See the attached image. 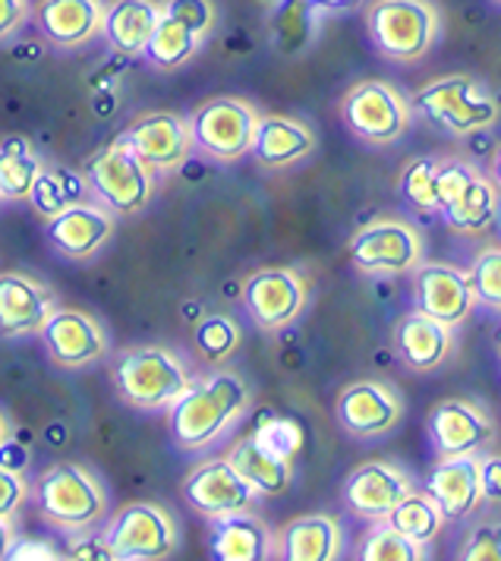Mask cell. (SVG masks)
<instances>
[{"label":"cell","instance_id":"cell-19","mask_svg":"<svg viewBox=\"0 0 501 561\" xmlns=\"http://www.w3.org/2000/svg\"><path fill=\"white\" fill-rule=\"evenodd\" d=\"M114 218L101 203H76L45 221L48 243L67 259H89L111 240Z\"/></svg>","mask_w":501,"mask_h":561},{"label":"cell","instance_id":"cell-46","mask_svg":"<svg viewBox=\"0 0 501 561\" xmlns=\"http://www.w3.org/2000/svg\"><path fill=\"white\" fill-rule=\"evenodd\" d=\"M13 539H16V534H13L10 520H7V517H0V561L7 559V552H10V546H13Z\"/></svg>","mask_w":501,"mask_h":561},{"label":"cell","instance_id":"cell-10","mask_svg":"<svg viewBox=\"0 0 501 561\" xmlns=\"http://www.w3.org/2000/svg\"><path fill=\"white\" fill-rule=\"evenodd\" d=\"M104 542L114 561H158L174 556L177 524L158 505L136 502L126 505L104 530Z\"/></svg>","mask_w":501,"mask_h":561},{"label":"cell","instance_id":"cell-18","mask_svg":"<svg viewBox=\"0 0 501 561\" xmlns=\"http://www.w3.org/2000/svg\"><path fill=\"white\" fill-rule=\"evenodd\" d=\"M183 499L190 502V508L200 511L205 517H221L230 511H247L255 502L252 485L234 470V463L227 458L208 460L196 467L186 483H183Z\"/></svg>","mask_w":501,"mask_h":561},{"label":"cell","instance_id":"cell-33","mask_svg":"<svg viewBox=\"0 0 501 561\" xmlns=\"http://www.w3.org/2000/svg\"><path fill=\"white\" fill-rule=\"evenodd\" d=\"M385 520H388L398 534H403L407 539H413V542H420V546H432V542L439 539V534H442V527L448 524L445 514H442L439 505L432 502V495H429V492H417V489H410L401 502L391 508V514H388Z\"/></svg>","mask_w":501,"mask_h":561},{"label":"cell","instance_id":"cell-40","mask_svg":"<svg viewBox=\"0 0 501 561\" xmlns=\"http://www.w3.org/2000/svg\"><path fill=\"white\" fill-rule=\"evenodd\" d=\"M460 561H501V520H486V524H477L460 552H457Z\"/></svg>","mask_w":501,"mask_h":561},{"label":"cell","instance_id":"cell-26","mask_svg":"<svg viewBox=\"0 0 501 561\" xmlns=\"http://www.w3.org/2000/svg\"><path fill=\"white\" fill-rule=\"evenodd\" d=\"M312 149H316V133L303 121L269 114L259 117L255 124L250 154L265 168H291L306 154H312Z\"/></svg>","mask_w":501,"mask_h":561},{"label":"cell","instance_id":"cell-41","mask_svg":"<svg viewBox=\"0 0 501 561\" xmlns=\"http://www.w3.org/2000/svg\"><path fill=\"white\" fill-rule=\"evenodd\" d=\"M25 495H29V485L23 473L10 463H0V517L10 520L25 505Z\"/></svg>","mask_w":501,"mask_h":561},{"label":"cell","instance_id":"cell-31","mask_svg":"<svg viewBox=\"0 0 501 561\" xmlns=\"http://www.w3.org/2000/svg\"><path fill=\"white\" fill-rule=\"evenodd\" d=\"M227 460L234 463V470L252 485L255 495H281L291 489V480H294V467L291 460H281L275 455H269L262 445H255L252 438L240 442Z\"/></svg>","mask_w":501,"mask_h":561},{"label":"cell","instance_id":"cell-50","mask_svg":"<svg viewBox=\"0 0 501 561\" xmlns=\"http://www.w3.org/2000/svg\"><path fill=\"white\" fill-rule=\"evenodd\" d=\"M259 3H265V7H272V3H277V0H259Z\"/></svg>","mask_w":501,"mask_h":561},{"label":"cell","instance_id":"cell-22","mask_svg":"<svg viewBox=\"0 0 501 561\" xmlns=\"http://www.w3.org/2000/svg\"><path fill=\"white\" fill-rule=\"evenodd\" d=\"M395 351L413 373H435L454 351V329L426 312H407L395 329Z\"/></svg>","mask_w":501,"mask_h":561},{"label":"cell","instance_id":"cell-45","mask_svg":"<svg viewBox=\"0 0 501 561\" xmlns=\"http://www.w3.org/2000/svg\"><path fill=\"white\" fill-rule=\"evenodd\" d=\"M70 559H111V549H107L104 536L101 539H76L70 542Z\"/></svg>","mask_w":501,"mask_h":561},{"label":"cell","instance_id":"cell-12","mask_svg":"<svg viewBox=\"0 0 501 561\" xmlns=\"http://www.w3.org/2000/svg\"><path fill=\"white\" fill-rule=\"evenodd\" d=\"M429 442L439 458H457V455H479L499 438V426L489 410L474 401L448 398L435 404L426 420Z\"/></svg>","mask_w":501,"mask_h":561},{"label":"cell","instance_id":"cell-29","mask_svg":"<svg viewBox=\"0 0 501 561\" xmlns=\"http://www.w3.org/2000/svg\"><path fill=\"white\" fill-rule=\"evenodd\" d=\"M322 26V10L312 0H277L272 3V20H269V32H272V45L277 54L284 57H297V54L309 51L316 35Z\"/></svg>","mask_w":501,"mask_h":561},{"label":"cell","instance_id":"cell-37","mask_svg":"<svg viewBox=\"0 0 501 561\" xmlns=\"http://www.w3.org/2000/svg\"><path fill=\"white\" fill-rule=\"evenodd\" d=\"M467 278H470L479 307L501 312V247L482 250L467 268Z\"/></svg>","mask_w":501,"mask_h":561},{"label":"cell","instance_id":"cell-34","mask_svg":"<svg viewBox=\"0 0 501 561\" xmlns=\"http://www.w3.org/2000/svg\"><path fill=\"white\" fill-rule=\"evenodd\" d=\"M38 171L42 161L32 152L29 139L10 136L0 142V199H29Z\"/></svg>","mask_w":501,"mask_h":561},{"label":"cell","instance_id":"cell-5","mask_svg":"<svg viewBox=\"0 0 501 561\" xmlns=\"http://www.w3.org/2000/svg\"><path fill=\"white\" fill-rule=\"evenodd\" d=\"M114 382L126 404L143 410L171 408L177 398L193 385L190 369L183 359L164 351V347H133L126 351L117 369Z\"/></svg>","mask_w":501,"mask_h":561},{"label":"cell","instance_id":"cell-16","mask_svg":"<svg viewBox=\"0 0 501 561\" xmlns=\"http://www.w3.org/2000/svg\"><path fill=\"white\" fill-rule=\"evenodd\" d=\"M126 146L139 161H146L151 171H174L180 168L190 152H193V133H190V121L158 111V114H146L139 121H133L124 136Z\"/></svg>","mask_w":501,"mask_h":561},{"label":"cell","instance_id":"cell-13","mask_svg":"<svg viewBox=\"0 0 501 561\" xmlns=\"http://www.w3.org/2000/svg\"><path fill=\"white\" fill-rule=\"evenodd\" d=\"M306 300H309V287L297 268H259L243 284L247 312L265 332H277L297 322L306 309Z\"/></svg>","mask_w":501,"mask_h":561},{"label":"cell","instance_id":"cell-2","mask_svg":"<svg viewBox=\"0 0 501 561\" xmlns=\"http://www.w3.org/2000/svg\"><path fill=\"white\" fill-rule=\"evenodd\" d=\"M410 111L420 114L426 124L448 133V136H477L499 124L501 104L496 92L467 73H452V77L432 79L413 99Z\"/></svg>","mask_w":501,"mask_h":561},{"label":"cell","instance_id":"cell-25","mask_svg":"<svg viewBox=\"0 0 501 561\" xmlns=\"http://www.w3.org/2000/svg\"><path fill=\"white\" fill-rule=\"evenodd\" d=\"M341 524L328 514L294 517L281 536H275V556L287 561H334L341 559Z\"/></svg>","mask_w":501,"mask_h":561},{"label":"cell","instance_id":"cell-52","mask_svg":"<svg viewBox=\"0 0 501 561\" xmlns=\"http://www.w3.org/2000/svg\"><path fill=\"white\" fill-rule=\"evenodd\" d=\"M499 357H501V341H499Z\"/></svg>","mask_w":501,"mask_h":561},{"label":"cell","instance_id":"cell-11","mask_svg":"<svg viewBox=\"0 0 501 561\" xmlns=\"http://www.w3.org/2000/svg\"><path fill=\"white\" fill-rule=\"evenodd\" d=\"M259 124L255 107L240 99H212L190 117L193 146L215 161H237L252 149Z\"/></svg>","mask_w":501,"mask_h":561},{"label":"cell","instance_id":"cell-20","mask_svg":"<svg viewBox=\"0 0 501 561\" xmlns=\"http://www.w3.org/2000/svg\"><path fill=\"white\" fill-rule=\"evenodd\" d=\"M410 489H413V480L401 467L385 463V460H369V463H360L348 477L344 502L363 520H385Z\"/></svg>","mask_w":501,"mask_h":561},{"label":"cell","instance_id":"cell-28","mask_svg":"<svg viewBox=\"0 0 501 561\" xmlns=\"http://www.w3.org/2000/svg\"><path fill=\"white\" fill-rule=\"evenodd\" d=\"M161 7L155 0H114L104 7L101 35L117 54H143L149 45L151 32L158 26Z\"/></svg>","mask_w":501,"mask_h":561},{"label":"cell","instance_id":"cell-1","mask_svg":"<svg viewBox=\"0 0 501 561\" xmlns=\"http://www.w3.org/2000/svg\"><path fill=\"white\" fill-rule=\"evenodd\" d=\"M250 408V388L234 373H215L193 382L171 404V435L177 448L196 451L227 433Z\"/></svg>","mask_w":501,"mask_h":561},{"label":"cell","instance_id":"cell-8","mask_svg":"<svg viewBox=\"0 0 501 561\" xmlns=\"http://www.w3.org/2000/svg\"><path fill=\"white\" fill-rule=\"evenodd\" d=\"M348 250L353 268L363 275H410L423 262V233L403 218H376L353 233Z\"/></svg>","mask_w":501,"mask_h":561},{"label":"cell","instance_id":"cell-15","mask_svg":"<svg viewBox=\"0 0 501 561\" xmlns=\"http://www.w3.org/2000/svg\"><path fill=\"white\" fill-rule=\"evenodd\" d=\"M334 413H338L341 430L353 438H378L401 423L403 401L391 385L363 379V382L348 385L338 394Z\"/></svg>","mask_w":501,"mask_h":561},{"label":"cell","instance_id":"cell-44","mask_svg":"<svg viewBox=\"0 0 501 561\" xmlns=\"http://www.w3.org/2000/svg\"><path fill=\"white\" fill-rule=\"evenodd\" d=\"M7 559L10 561H25V559H57V552L50 549L48 542H32V539H13V546H10V552H7Z\"/></svg>","mask_w":501,"mask_h":561},{"label":"cell","instance_id":"cell-42","mask_svg":"<svg viewBox=\"0 0 501 561\" xmlns=\"http://www.w3.org/2000/svg\"><path fill=\"white\" fill-rule=\"evenodd\" d=\"M482 502L501 505V455H477Z\"/></svg>","mask_w":501,"mask_h":561},{"label":"cell","instance_id":"cell-17","mask_svg":"<svg viewBox=\"0 0 501 561\" xmlns=\"http://www.w3.org/2000/svg\"><path fill=\"white\" fill-rule=\"evenodd\" d=\"M38 334L48 347V357L67 369H82L107 354V337L101 325L79 309H50Z\"/></svg>","mask_w":501,"mask_h":561},{"label":"cell","instance_id":"cell-51","mask_svg":"<svg viewBox=\"0 0 501 561\" xmlns=\"http://www.w3.org/2000/svg\"><path fill=\"white\" fill-rule=\"evenodd\" d=\"M499 228H501V211H499Z\"/></svg>","mask_w":501,"mask_h":561},{"label":"cell","instance_id":"cell-36","mask_svg":"<svg viewBox=\"0 0 501 561\" xmlns=\"http://www.w3.org/2000/svg\"><path fill=\"white\" fill-rule=\"evenodd\" d=\"M356 559L363 561H423L426 559V546L407 539L398 534L388 520H373V530L363 536Z\"/></svg>","mask_w":501,"mask_h":561},{"label":"cell","instance_id":"cell-24","mask_svg":"<svg viewBox=\"0 0 501 561\" xmlns=\"http://www.w3.org/2000/svg\"><path fill=\"white\" fill-rule=\"evenodd\" d=\"M101 0H42L38 28L54 48H79L101 35Z\"/></svg>","mask_w":501,"mask_h":561},{"label":"cell","instance_id":"cell-35","mask_svg":"<svg viewBox=\"0 0 501 561\" xmlns=\"http://www.w3.org/2000/svg\"><path fill=\"white\" fill-rule=\"evenodd\" d=\"M439 168H442V158L435 154L407 161L398 180L403 203L413 205L417 211H435L439 208Z\"/></svg>","mask_w":501,"mask_h":561},{"label":"cell","instance_id":"cell-43","mask_svg":"<svg viewBox=\"0 0 501 561\" xmlns=\"http://www.w3.org/2000/svg\"><path fill=\"white\" fill-rule=\"evenodd\" d=\"M29 20V3L25 0H0V45L13 38Z\"/></svg>","mask_w":501,"mask_h":561},{"label":"cell","instance_id":"cell-30","mask_svg":"<svg viewBox=\"0 0 501 561\" xmlns=\"http://www.w3.org/2000/svg\"><path fill=\"white\" fill-rule=\"evenodd\" d=\"M205 42V32L196 26H190L186 20H180L174 13H168L161 7V16H158V26L151 32L149 45H146V60H149L155 70H177L183 67L186 60H193L196 51Z\"/></svg>","mask_w":501,"mask_h":561},{"label":"cell","instance_id":"cell-38","mask_svg":"<svg viewBox=\"0 0 501 561\" xmlns=\"http://www.w3.org/2000/svg\"><path fill=\"white\" fill-rule=\"evenodd\" d=\"M250 438L255 445H262L269 455H275L281 460H291V463L303 451L300 423L297 420H287V416H272V420L259 423Z\"/></svg>","mask_w":501,"mask_h":561},{"label":"cell","instance_id":"cell-39","mask_svg":"<svg viewBox=\"0 0 501 561\" xmlns=\"http://www.w3.org/2000/svg\"><path fill=\"white\" fill-rule=\"evenodd\" d=\"M237 341H240V332H237V325L227 316H208L205 322H200V329H196L200 354L205 359H212V363L230 357V351L237 347Z\"/></svg>","mask_w":501,"mask_h":561},{"label":"cell","instance_id":"cell-7","mask_svg":"<svg viewBox=\"0 0 501 561\" xmlns=\"http://www.w3.org/2000/svg\"><path fill=\"white\" fill-rule=\"evenodd\" d=\"M86 183L111 215H136L151 203L155 171L133 154L124 139H117L89 161Z\"/></svg>","mask_w":501,"mask_h":561},{"label":"cell","instance_id":"cell-48","mask_svg":"<svg viewBox=\"0 0 501 561\" xmlns=\"http://www.w3.org/2000/svg\"><path fill=\"white\" fill-rule=\"evenodd\" d=\"M489 178H492V183L499 186L501 193V142L496 146V152H492V158H489V171H486Z\"/></svg>","mask_w":501,"mask_h":561},{"label":"cell","instance_id":"cell-27","mask_svg":"<svg viewBox=\"0 0 501 561\" xmlns=\"http://www.w3.org/2000/svg\"><path fill=\"white\" fill-rule=\"evenodd\" d=\"M212 552L221 561H265L275 559V536L247 511H230L212 517Z\"/></svg>","mask_w":501,"mask_h":561},{"label":"cell","instance_id":"cell-32","mask_svg":"<svg viewBox=\"0 0 501 561\" xmlns=\"http://www.w3.org/2000/svg\"><path fill=\"white\" fill-rule=\"evenodd\" d=\"M92 196L86 178H79L67 168H45L38 171V178L32 183V193H29V203L35 205V211L48 221L57 211L70 208L76 203H86Z\"/></svg>","mask_w":501,"mask_h":561},{"label":"cell","instance_id":"cell-14","mask_svg":"<svg viewBox=\"0 0 501 561\" xmlns=\"http://www.w3.org/2000/svg\"><path fill=\"white\" fill-rule=\"evenodd\" d=\"M477 307L467 268L448 262H420L413 268V309L426 312L445 325H464Z\"/></svg>","mask_w":501,"mask_h":561},{"label":"cell","instance_id":"cell-53","mask_svg":"<svg viewBox=\"0 0 501 561\" xmlns=\"http://www.w3.org/2000/svg\"><path fill=\"white\" fill-rule=\"evenodd\" d=\"M499 3H501V0H499Z\"/></svg>","mask_w":501,"mask_h":561},{"label":"cell","instance_id":"cell-23","mask_svg":"<svg viewBox=\"0 0 501 561\" xmlns=\"http://www.w3.org/2000/svg\"><path fill=\"white\" fill-rule=\"evenodd\" d=\"M50 309H54V297L45 284L32 280L29 275H16V272L0 275V334L3 337L42 332Z\"/></svg>","mask_w":501,"mask_h":561},{"label":"cell","instance_id":"cell-4","mask_svg":"<svg viewBox=\"0 0 501 561\" xmlns=\"http://www.w3.org/2000/svg\"><path fill=\"white\" fill-rule=\"evenodd\" d=\"M366 32L382 57L413 64L439 42L442 16L429 0H376L366 13Z\"/></svg>","mask_w":501,"mask_h":561},{"label":"cell","instance_id":"cell-6","mask_svg":"<svg viewBox=\"0 0 501 561\" xmlns=\"http://www.w3.org/2000/svg\"><path fill=\"white\" fill-rule=\"evenodd\" d=\"M104 489L79 463H54L38 483V511L60 530L86 534L104 517Z\"/></svg>","mask_w":501,"mask_h":561},{"label":"cell","instance_id":"cell-3","mask_svg":"<svg viewBox=\"0 0 501 561\" xmlns=\"http://www.w3.org/2000/svg\"><path fill=\"white\" fill-rule=\"evenodd\" d=\"M435 211L457 233H467V237L486 233L499 221V186L474 161L442 158V168H439V208Z\"/></svg>","mask_w":501,"mask_h":561},{"label":"cell","instance_id":"cell-9","mask_svg":"<svg viewBox=\"0 0 501 561\" xmlns=\"http://www.w3.org/2000/svg\"><path fill=\"white\" fill-rule=\"evenodd\" d=\"M341 117L353 136L369 146H391L410 129L413 111L401 92L382 79L356 82L341 102Z\"/></svg>","mask_w":501,"mask_h":561},{"label":"cell","instance_id":"cell-49","mask_svg":"<svg viewBox=\"0 0 501 561\" xmlns=\"http://www.w3.org/2000/svg\"><path fill=\"white\" fill-rule=\"evenodd\" d=\"M7 442H10V423H7V416L0 413V451H3Z\"/></svg>","mask_w":501,"mask_h":561},{"label":"cell","instance_id":"cell-21","mask_svg":"<svg viewBox=\"0 0 501 561\" xmlns=\"http://www.w3.org/2000/svg\"><path fill=\"white\" fill-rule=\"evenodd\" d=\"M423 492L432 495V502L445 514V520H467L482 505L479 492V463L477 455H457V458H439L429 470Z\"/></svg>","mask_w":501,"mask_h":561},{"label":"cell","instance_id":"cell-47","mask_svg":"<svg viewBox=\"0 0 501 561\" xmlns=\"http://www.w3.org/2000/svg\"><path fill=\"white\" fill-rule=\"evenodd\" d=\"M312 3H316L322 13H326V10H334V13H338V10H353V7H360V0H312Z\"/></svg>","mask_w":501,"mask_h":561}]
</instances>
